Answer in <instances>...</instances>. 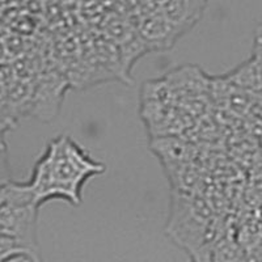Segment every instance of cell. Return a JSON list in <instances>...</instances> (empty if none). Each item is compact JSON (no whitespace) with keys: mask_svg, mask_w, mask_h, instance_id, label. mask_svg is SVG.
Wrapping results in <instances>:
<instances>
[{"mask_svg":"<svg viewBox=\"0 0 262 262\" xmlns=\"http://www.w3.org/2000/svg\"><path fill=\"white\" fill-rule=\"evenodd\" d=\"M105 170V164L91 158L72 138L60 135L48 144L27 185L38 209L54 200L79 206L84 185Z\"/></svg>","mask_w":262,"mask_h":262,"instance_id":"obj_1","label":"cell"},{"mask_svg":"<svg viewBox=\"0 0 262 262\" xmlns=\"http://www.w3.org/2000/svg\"><path fill=\"white\" fill-rule=\"evenodd\" d=\"M223 232L217 228L210 206L201 196L172 191L165 233L177 247L190 256L211 245Z\"/></svg>","mask_w":262,"mask_h":262,"instance_id":"obj_2","label":"cell"},{"mask_svg":"<svg viewBox=\"0 0 262 262\" xmlns=\"http://www.w3.org/2000/svg\"><path fill=\"white\" fill-rule=\"evenodd\" d=\"M37 211L34 205L4 203L0 207V236L11 238L25 249L37 250Z\"/></svg>","mask_w":262,"mask_h":262,"instance_id":"obj_3","label":"cell"},{"mask_svg":"<svg viewBox=\"0 0 262 262\" xmlns=\"http://www.w3.org/2000/svg\"><path fill=\"white\" fill-rule=\"evenodd\" d=\"M137 30L149 51L168 50L184 33L161 12L151 13L142 18Z\"/></svg>","mask_w":262,"mask_h":262,"instance_id":"obj_4","label":"cell"},{"mask_svg":"<svg viewBox=\"0 0 262 262\" xmlns=\"http://www.w3.org/2000/svg\"><path fill=\"white\" fill-rule=\"evenodd\" d=\"M66 80L55 75H46L37 86L33 88L30 112L39 119H53L62 104Z\"/></svg>","mask_w":262,"mask_h":262,"instance_id":"obj_5","label":"cell"},{"mask_svg":"<svg viewBox=\"0 0 262 262\" xmlns=\"http://www.w3.org/2000/svg\"><path fill=\"white\" fill-rule=\"evenodd\" d=\"M149 148L159 158L164 170L182 164L193 163L195 152L193 144L181 135L151 138Z\"/></svg>","mask_w":262,"mask_h":262,"instance_id":"obj_6","label":"cell"},{"mask_svg":"<svg viewBox=\"0 0 262 262\" xmlns=\"http://www.w3.org/2000/svg\"><path fill=\"white\" fill-rule=\"evenodd\" d=\"M214 262H253L232 231H224L210 245Z\"/></svg>","mask_w":262,"mask_h":262,"instance_id":"obj_7","label":"cell"},{"mask_svg":"<svg viewBox=\"0 0 262 262\" xmlns=\"http://www.w3.org/2000/svg\"><path fill=\"white\" fill-rule=\"evenodd\" d=\"M233 86L245 92H259L262 91V75L253 59L238 66L237 69L224 76Z\"/></svg>","mask_w":262,"mask_h":262,"instance_id":"obj_8","label":"cell"},{"mask_svg":"<svg viewBox=\"0 0 262 262\" xmlns=\"http://www.w3.org/2000/svg\"><path fill=\"white\" fill-rule=\"evenodd\" d=\"M236 235L247 249L250 259L253 262H262V224L247 226Z\"/></svg>","mask_w":262,"mask_h":262,"instance_id":"obj_9","label":"cell"},{"mask_svg":"<svg viewBox=\"0 0 262 262\" xmlns=\"http://www.w3.org/2000/svg\"><path fill=\"white\" fill-rule=\"evenodd\" d=\"M0 262H41L38 252L36 250H18L15 253L9 254Z\"/></svg>","mask_w":262,"mask_h":262,"instance_id":"obj_10","label":"cell"},{"mask_svg":"<svg viewBox=\"0 0 262 262\" xmlns=\"http://www.w3.org/2000/svg\"><path fill=\"white\" fill-rule=\"evenodd\" d=\"M190 262H214L211 258V250L209 247L196 250L195 253L190 254Z\"/></svg>","mask_w":262,"mask_h":262,"instance_id":"obj_11","label":"cell"}]
</instances>
